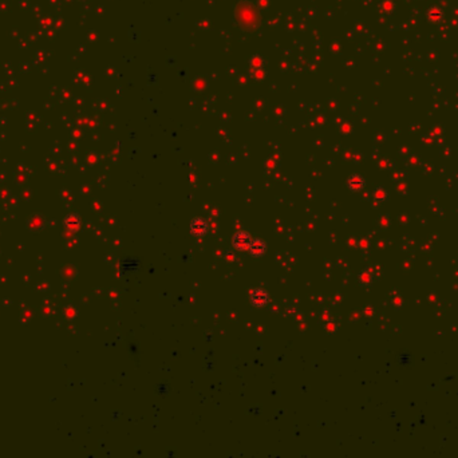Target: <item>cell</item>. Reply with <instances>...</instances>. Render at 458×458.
<instances>
[{
    "mask_svg": "<svg viewBox=\"0 0 458 458\" xmlns=\"http://www.w3.org/2000/svg\"><path fill=\"white\" fill-rule=\"evenodd\" d=\"M249 300H251L253 307H257V308L265 307L268 300H269V295H268V292L265 291V289H263V288H260V287L255 288V289H252L251 291Z\"/></svg>",
    "mask_w": 458,
    "mask_h": 458,
    "instance_id": "1",
    "label": "cell"
},
{
    "mask_svg": "<svg viewBox=\"0 0 458 458\" xmlns=\"http://www.w3.org/2000/svg\"><path fill=\"white\" fill-rule=\"evenodd\" d=\"M252 237L247 232H236L232 237V244L236 248L237 251H248V248L251 245Z\"/></svg>",
    "mask_w": 458,
    "mask_h": 458,
    "instance_id": "2",
    "label": "cell"
},
{
    "mask_svg": "<svg viewBox=\"0 0 458 458\" xmlns=\"http://www.w3.org/2000/svg\"><path fill=\"white\" fill-rule=\"evenodd\" d=\"M189 231L193 236L196 237H201L204 235H207L208 232V222L201 218V217H197V218H193L189 224Z\"/></svg>",
    "mask_w": 458,
    "mask_h": 458,
    "instance_id": "3",
    "label": "cell"
},
{
    "mask_svg": "<svg viewBox=\"0 0 458 458\" xmlns=\"http://www.w3.org/2000/svg\"><path fill=\"white\" fill-rule=\"evenodd\" d=\"M248 252L252 257H262L267 252V242L262 239H252Z\"/></svg>",
    "mask_w": 458,
    "mask_h": 458,
    "instance_id": "4",
    "label": "cell"
},
{
    "mask_svg": "<svg viewBox=\"0 0 458 458\" xmlns=\"http://www.w3.org/2000/svg\"><path fill=\"white\" fill-rule=\"evenodd\" d=\"M364 184H366V181H364V178L361 174H353L347 180L348 189L353 192L362 191L363 188H364Z\"/></svg>",
    "mask_w": 458,
    "mask_h": 458,
    "instance_id": "5",
    "label": "cell"
}]
</instances>
